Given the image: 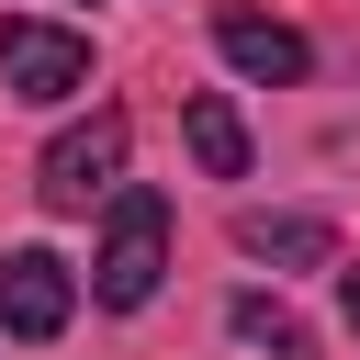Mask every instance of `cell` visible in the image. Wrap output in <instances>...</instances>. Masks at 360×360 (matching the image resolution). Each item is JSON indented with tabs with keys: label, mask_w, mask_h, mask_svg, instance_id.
<instances>
[{
	"label": "cell",
	"mask_w": 360,
	"mask_h": 360,
	"mask_svg": "<svg viewBox=\"0 0 360 360\" xmlns=\"http://www.w3.org/2000/svg\"><path fill=\"white\" fill-rule=\"evenodd\" d=\"M158 270H169V202H158L146 180H124L112 214H101V248H90V304L135 315V304L158 292Z\"/></svg>",
	"instance_id": "6da1fadb"
},
{
	"label": "cell",
	"mask_w": 360,
	"mask_h": 360,
	"mask_svg": "<svg viewBox=\"0 0 360 360\" xmlns=\"http://www.w3.org/2000/svg\"><path fill=\"white\" fill-rule=\"evenodd\" d=\"M0 90L11 101H79L90 90V34L45 22V11H11L0 22Z\"/></svg>",
	"instance_id": "7a4b0ae2"
},
{
	"label": "cell",
	"mask_w": 360,
	"mask_h": 360,
	"mask_svg": "<svg viewBox=\"0 0 360 360\" xmlns=\"http://www.w3.org/2000/svg\"><path fill=\"white\" fill-rule=\"evenodd\" d=\"M124 112H90V124H68L56 146H45V169H34V191L56 202V214H90V202H112L124 191Z\"/></svg>",
	"instance_id": "3957f363"
},
{
	"label": "cell",
	"mask_w": 360,
	"mask_h": 360,
	"mask_svg": "<svg viewBox=\"0 0 360 360\" xmlns=\"http://www.w3.org/2000/svg\"><path fill=\"white\" fill-rule=\"evenodd\" d=\"M79 315V270L56 248H0V338H56Z\"/></svg>",
	"instance_id": "277c9868"
},
{
	"label": "cell",
	"mask_w": 360,
	"mask_h": 360,
	"mask_svg": "<svg viewBox=\"0 0 360 360\" xmlns=\"http://www.w3.org/2000/svg\"><path fill=\"white\" fill-rule=\"evenodd\" d=\"M214 45H225L236 79H281V90L315 68V45H304L292 22H270V11H214Z\"/></svg>",
	"instance_id": "5b68a950"
},
{
	"label": "cell",
	"mask_w": 360,
	"mask_h": 360,
	"mask_svg": "<svg viewBox=\"0 0 360 360\" xmlns=\"http://www.w3.org/2000/svg\"><path fill=\"white\" fill-rule=\"evenodd\" d=\"M236 248L270 259V270H326L338 259V225L326 214H236Z\"/></svg>",
	"instance_id": "8992f818"
},
{
	"label": "cell",
	"mask_w": 360,
	"mask_h": 360,
	"mask_svg": "<svg viewBox=\"0 0 360 360\" xmlns=\"http://www.w3.org/2000/svg\"><path fill=\"white\" fill-rule=\"evenodd\" d=\"M180 135H191L202 180H248V124H236L225 90H191V101H180Z\"/></svg>",
	"instance_id": "52a82bcc"
},
{
	"label": "cell",
	"mask_w": 360,
	"mask_h": 360,
	"mask_svg": "<svg viewBox=\"0 0 360 360\" xmlns=\"http://www.w3.org/2000/svg\"><path fill=\"white\" fill-rule=\"evenodd\" d=\"M248 349H281V360H304V315L292 304H270V292H236V315H225Z\"/></svg>",
	"instance_id": "ba28073f"
},
{
	"label": "cell",
	"mask_w": 360,
	"mask_h": 360,
	"mask_svg": "<svg viewBox=\"0 0 360 360\" xmlns=\"http://www.w3.org/2000/svg\"><path fill=\"white\" fill-rule=\"evenodd\" d=\"M338 304H349V338H360V270H338Z\"/></svg>",
	"instance_id": "9c48e42d"
}]
</instances>
